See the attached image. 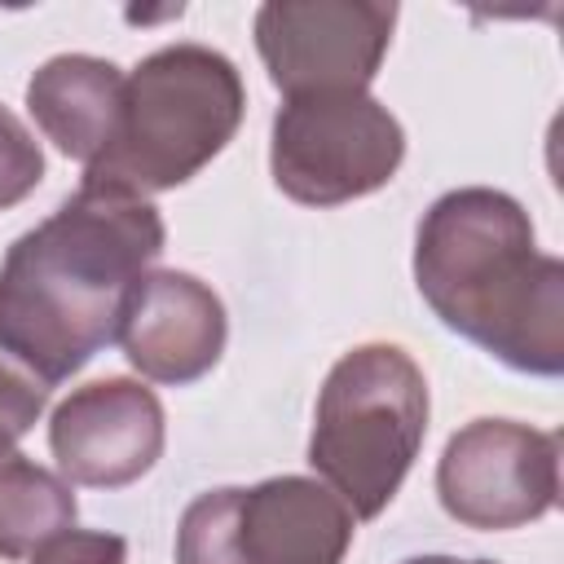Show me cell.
Wrapping results in <instances>:
<instances>
[{"label": "cell", "mask_w": 564, "mask_h": 564, "mask_svg": "<svg viewBox=\"0 0 564 564\" xmlns=\"http://www.w3.org/2000/svg\"><path fill=\"white\" fill-rule=\"evenodd\" d=\"M401 154L405 132L370 93H304L273 119L269 167L295 203L335 207L388 185Z\"/></svg>", "instance_id": "obj_6"}, {"label": "cell", "mask_w": 564, "mask_h": 564, "mask_svg": "<svg viewBox=\"0 0 564 564\" xmlns=\"http://www.w3.org/2000/svg\"><path fill=\"white\" fill-rule=\"evenodd\" d=\"M414 282L432 313L498 361L564 370V264L538 251L529 212L471 185L432 203L414 242Z\"/></svg>", "instance_id": "obj_2"}, {"label": "cell", "mask_w": 564, "mask_h": 564, "mask_svg": "<svg viewBox=\"0 0 564 564\" xmlns=\"http://www.w3.org/2000/svg\"><path fill=\"white\" fill-rule=\"evenodd\" d=\"M123 560H128V542L119 533H88V529H62L31 551V564H123Z\"/></svg>", "instance_id": "obj_14"}, {"label": "cell", "mask_w": 564, "mask_h": 564, "mask_svg": "<svg viewBox=\"0 0 564 564\" xmlns=\"http://www.w3.org/2000/svg\"><path fill=\"white\" fill-rule=\"evenodd\" d=\"M427 432V379L397 344L344 352L317 397L308 463L339 502L370 520L401 489Z\"/></svg>", "instance_id": "obj_4"}, {"label": "cell", "mask_w": 564, "mask_h": 564, "mask_svg": "<svg viewBox=\"0 0 564 564\" xmlns=\"http://www.w3.org/2000/svg\"><path fill=\"white\" fill-rule=\"evenodd\" d=\"M159 251L163 220L150 198L84 181L0 264V352L53 392L119 335L123 304Z\"/></svg>", "instance_id": "obj_1"}, {"label": "cell", "mask_w": 564, "mask_h": 564, "mask_svg": "<svg viewBox=\"0 0 564 564\" xmlns=\"http://www.w3.org/2000/svg\"><path fill=\"white\" fill-rule=\"evenodd\" d=\"M115 339L145 379L189 383L220 361L225 304L194 273L154 269L132 286Z\"/></svg>", "instance_id": "obj_10"}, {"label": "cell", "mask_w": 564, "mask_h": 564, "mask_svg": "<svg viewBox=\"0 0 564 564\" xmlns=\"http://www.w3.org/2000/svg\"><path fill=\"white\" fill-rule=\"evenodd\" d=\"M348 546L352 511L304 476L212 489L176 529V564H344Z\"/></svg>", "instance_id": "obj_5"}, {"label": "cell", "mask_w": 564, "mask_h": 564, "mask_svg": "<svg viewBox=\"0 0 564 564\" xmlns=\"http://www.w3.org/2000/svg\"><path fill=\"white\" fill-rule=\"evenodd\" d=\"M405 564H494V560H458V555H423V560H405Z\"/></svg>", "instance_id": "obj_16"}, {"label": "cell", "mask_w": 564, "mask_h": 564, "mask_svg": "<svg viewBox=\"0 0 564 564\" xmlns=\"http://www.w3.org/2000/svg\"><path fill=\"white\" fill-rule=\"evenodd\" d=\"M40 176H44L40 141L9 106H0V207L22 203L40 185Z\"/></svg>", "instance_id": "obj_13"}, {"label": "cell", "mask_w": 564, "mask_h": 564, "mask_svg": "<svg viewBox=\"0 0 564 564\" xmlns=\"http://www.w3.org/2000/svg\"><path fill=\"white\" fill-rule=\"evenodd\" d=\"M123 70L88 53H62L44 62L26 84V106L40 132L70 159L97 163L115 137L123 106Z\"/></svg>", "instance_id": "obj_11"}, {"label": "cell", "mask_w": 564, "mask_h": 564, "mask_svg": "<svg viewBox=\"0 0 564 564\" xmlns=\"http://www.w3.org/2000/svg\"><path fill=\"white\" fill-rule=\"evenodd\" d=\"M397 9L366 0H273L256 13V48L286 97L366 93L375 79Z\"/></svg>", "instance_id": "obj_8"}, {"label": "cell", "mask_w": 564, "mask_h": 564, "mask_svg": "<svg viewBox=\"0 0 564 564\" xmlns=\"http://www.w3.org/2000/svg\"><path fill=\"white\" fill-rule=\"evenodd\" d=\"M238 66L203 44H167L123 79L110 145L84 181L119 194H159L212 163L242 119Z\"/></svg>", "instance_id": "obj_3"}, {"label": "cell", "mask_w": 564, "mask_h": 564, "mask_svg": "<svg viewBox=\"0 0 564 564\" xmlns=\"http://www.w3.org/2000/svg\"><path fill=\"white\" fill-rule=\"evenodd\" d=\"M48 401V388H40L35 379H26L4 352H0V436L18 441L22 432H31V423L40 419Z\"/></svg>", "instance_id": "obj_15"}, {"label": "cell", "mask_w": 564, "mask_h": 564, "mask_svg": "<svg viewBox=\"0 0 564 564\" xmlns=\"http://www.w3.org/2000/svg\"><path fill=\"white\" fill-rule=\"evenodd\" d=\"M441 507L467 529H516L560 498V436L511 419H476L436 467Z\"/></svg>", "instance_id": "obj_7"}, {"label": "cell", "mask_w": 564, "mask_h": 564, "mask_svg": "<svg viewBox=\"0 0 564 564\" xmlns=\"http://www.w3.org/2000/svg\"><path fill=\"white\" fill-rule=\"evenodd\" d=\"M75 520V494L62 476L31 463L13 449L9 436H0V555L22 560L35 546H44L53 533L70 529Z\"/></svg>", "instance_id": "obj_12"}, {"label": "cell", "mask_w": 564, "mask_h": 564, "mask_svg": "<svg viewBox=\"0 0 564 564\" xmlns=\"http://www.w3.org/2000/svg\"><path fill=\"white\" fill-rule=\"evenodd\" d=\"M48 445L62 476L75 485H132L163 454V405L132 379L84 383L53 410Z\"/></svg>", "instance_id": "obj_9"}]
</instances>
